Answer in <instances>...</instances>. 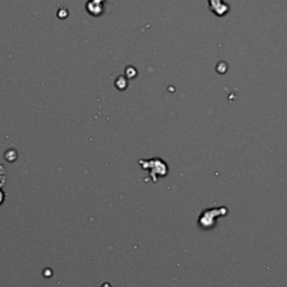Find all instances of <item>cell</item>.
I'll list each match as a JSON object with an SVG mask.
<instances>
[{
    "mask_svg": "<svg viewBox=\"0 0 287 287\" xmlns=\"http://www.w3.org/2000/svg\"><path fill=\"white\" fill-rule=\"evenodd\" d=\"M3 200H5V194H3V192L0 190V204L3 202Z\"/></svg>",
    "mask_w": 287,
    "mask_h": 287,
    "instance_id": "obj_1",
    "label": "cell"
}]
</instances>
